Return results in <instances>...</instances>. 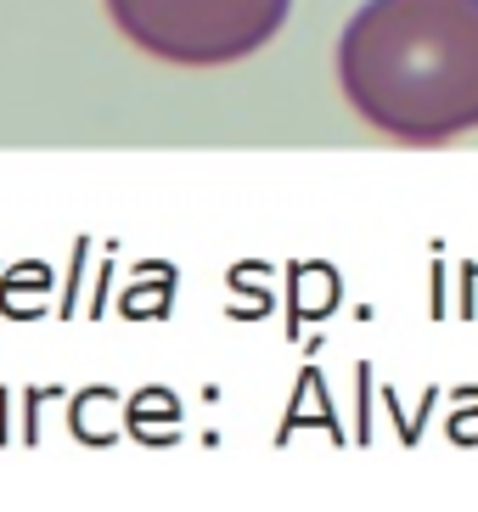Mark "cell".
I'll use <instances>...</instances> for the list:
<instances>
[{"instance_id": "obj_1", "label": "cell", "mask_w": 478, "mask_h": 512, "mask_svg": "<svg viewBox=\"0 0 478 512\" xmlns=\"http://www.w3.org/2000/svg\"><path fill=\"white\" fill-rule=\"evenodd\" d=\"M338 85L405 147L478 130V0H366L338 40Z\"/></svg>"}, {"instance_id": "obj_2", "label": "cell", "mask_w": 478, "mask_h": 512, "mask_svg": "<svg viewBox=\"0 0 478 512\" xmlns=\"http://www.w3.org/2000/svg\"><path fill=\"white\" fill-rule=\"evenodd\" d=\"M293 0H107L135 51L175 68H225L282 34Z\"/></svg>"}]
</instances>
